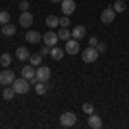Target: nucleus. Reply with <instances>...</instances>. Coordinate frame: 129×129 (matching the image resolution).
<instances>
[{"label": "nucleus", "mask_w": 129, "mask_h": 129, "mask_svg": "<svg viewBox=\"0 0 129 129\" xmlns=\"http://www.w3.org/2000/svg\"><path fill=\"white\" fill-rule=\"evenodd\" d=\"M12 88H14V91H16V95H24V93L29 91V79H26V78L14 79Z\"/></svg>", "instance_id": "f257e3e1"}, {"label": "nucleus", "mask_w": 129, "mask_h": 129, "mask_svg": "<svg viewBox=\"0 0 129 129\" xmlns=\"http://www.w3.org/2000/svg\"><path fill=\"white\" fill-rule=\"evenodd\" d=\"M76 114L74 112H64L62 115H60V126H64V127H72L74 124H76Z\"/></svg>", "instance_id": "f03ea898"}, {"label": "nucleus", "mask_w": 129, "mask_h": 129, "mask_svg": "<svg viewBox=\"0 0 129 129\" xmlns=\"http://www.w3.org/2000/svg\"><path fill=\"white\" fill-rule=\"evenodd\" d=\"M98 50L95 48V47H88V48L83 52V60L86 62V64H91V62H95V60L98 59Z\"/></svg>", "instance_id": "7ed1b4c3"}, {"label": "nucleus", "mask_w": 129, "mask_h": 129, "mask_svg": "<svg viewBox=\"0 0 129 129\" xmlns=\"http://www.w3.org/2000/svg\"><path fill=\"white\" fill-rule=\"evenodd\" d=\"M14 79H16V74H14L10 69H4L2 72H0V84L9 86V84L14 83Z\"/></svg>", "instance_id": "20e7f679"}, {"label": "nucleus", "mask_w": 129, "mask_h": 129, "mask_svg": "<svg viewBox=\"0 0 129 129\" xmlns=\"http://www.w3.org/2000/svg\"><path fill=\"white\" fill-rule=\"evenodd\" d=\"M36 79L41 81V83H47L50 79V67H47V66H38V69H36Z\"/></svg>", "instance_id": "39448f33"}, {"label": "nucleus", "mask_w": 129, "mask_h": 129, "mask_svg": "<svg viewBox=\"0 0 129 129\" xmlns=\"http://www.w3.org/2000/svg\"><path fill=\"white\" fill-rule=\"evenodd\" d=\"M100 19H102L103 24H110L112 21L115 19V10H114V7H109V9H103V10H102Z\"/></svg>", "instance_id": "423d86ee"}, {"label": "nucleus", "mask_w": 129, "mask_h": 129, "mask_svg": "<svg viewBox=\"0 0 129 129\" xmlns=\"http://www.w3.org/2000/svg\"><path fill=\"white\" fill-rule=\"evenodd\" d=\"M33 14L31 12H28V10H24V12H21L19 16V26L21 28H29L31 24H33Z\"/></svg>", "instance_id": "0eeeda50"}, {"label": "nucleus", "mask_w": 129, "mask_h": 129, "mask_svg": "<svg viewBox=\"0 0 129 129\" xmlns=\"http://www.w3.org/2000/svg\"><path fill=\"white\" fill-rule=\"evenodd\" d=\"M60 9L64 12V16H71L76 10V2L74 0H62L60 2Z\"/></svg>", "instance_id": "6e6552de"}, {"label": "nucleus", "mask_w": 129, "mask_h": 129, "mask_svg": "<svg viewBox=\"0 0 129 129\" xmlns=\"http://www.w3.org/2000/svg\"><path fill=\"white\" fill-rule=\"evenodd\" d=\"M43 43H45L47 47H55V45L59 43V35L53 33V31L45 33V35H43Z\"/></svg>", "instance_id": "1a4fd4ad"}, {"label": "nucleus", "mask_w": 129, "mask_h": 129, "mask_svg": "<svg viewBox=\"0 0 129 129\" xmlns=\"http://www.w3.org/2000/svg\"><path fill=\"white\" fill-rule=\"evenodd\" d=\"M66 53H69V55L79 53V43H78V40H74V38L67 40V43H66Z\"/></svg>", "instance_id": "9d476101"}, {"label": "nucleus", "mask_w": 129, "mask_h": 129, "mask_svg": "<svg viewBox=\"0 0 129 129\" xmlns=\"http://www.w3.org/2000/svg\"><path fill=\"white\" fill-rule=\"evenodd\" d=\"M86 36V28L84 26H74V29L71 31V38H74V40H78L79 41L81 38H84Z\"/></svg>", "instance_id": "9b49d317"}, {"label": "nucleus", "mask_w": 129, "mask_h": 129, "mask_svg": "<svg viewBox=\"0 0 129 129\" xmlns=\"http://www.w3.org/2000/svg\"><path fill=\"white\" fill-rule=\"evenodd\" d=\"M43 40V36H41V33H38V31H28L26 33V41L28 43H40V41Z\"/></svg>", "instance_id": "f8f14e48"}, {"label": "nucleus", "mask_w": 129, "mask_h": 129, "mask_svg": "<svg viewBox=\"0 0 129 129\" xmlns=\"http://www.w3.org/2000/svg\"><path fill=\"white\" fill-rule=\"evenodd\" d=\"M88 126H89V127H93V129H102L103 122H102V119H100L98 115L89 114V117H88Z\"/></svg>", "instance_id": "ddd939ff"}, {"label": "nucleus", "mask_w": 129, "mask_h": 129, "mask_svg": "<svg viewBox=\"0 0 129 129\" xmlns=\"http://www.w3.org/2000/svg\"><path fill=\"white\" fill-rule=\"evenodd\" d=\"M21 74H22V78H26V79H33L35 76H36V71H35V66H24L22 71H21Z\"/></svg>", "instance_id": "4468645a"}, {"label": "nucleus", "mask_w": 129, "mask_h": 129, "mask_svg": "<svg viewBox=\"0 0 129 129\" xmlns=\"http://www.w3.org/2000/svg\"><path fill=\"white\" fill-rule=\"evenodd\" d=\"M64 53H66V50H62L60 47H57V45L50 48V55H52L53 60H62L64 59Z\"/></svg>", "instance_id": "2eb2a0df"}, {"label": "nucleus", "mask_w": 129, "mask_h": 129, "mask_svg": "<svg viewBox=\"0 0 129 129\" xmlns=\"http://www.w3.org/2000/svg\"><path fill=\"white\" fill-rule=\"evenodd\" d=\"M29 50L26 48V47H17V50H16V57L19 60H28L29 59Z\"/></svg>", "instance_id": "dca6fc26"}, {"label": "nucleus", "mask_w": 129, "mask_h": 129, "mask_svg": "<svg viewBox=\"0 0 129 129\" xmlns=\"http://www.w3.org/2000/svg\"><path fill=\"white\" fill-rule=\"evenodd\" d=\"M14 33H16V26H14V24L7 22V24L2 26V35H4V36H12Z\"/></svg>", "instance_id": "f3484780"}, {"label": "nucleus", "mask_w": 129, "mask_h": 129, "mask_svg": "<svg viewBox=\"0 0 129 129\" xmlns=\"http://www.w3.org/2000/svg\"><path fill=\"white\" fill-rule=\"evenodd\" d=\"M45 24L48 26L50 29H53V28H57V26L60 24V21H59V17H57V16H48V17L45 19Z\"/></svg>", "instance_id": "a211bd4d"}, {"label": "nucleus", "mask_w": 129, "mask_h": 129, "mask_svg": "<svg viewBox=\"0 0 129 129\" xmlns=\"http://www.w3.org/2000/svg\"><path fill=\"white\" fill-rule=\"evenodd\" d=\"M41 59H43V55L41 53H33V55H29V64L31 66H35V67H38V66H41Z\"/></svg>", "instance_id": "6ab92c4d"}, {"label": "nucleus", "mask_w": 129, "mask_h": 129, "mask_svg": "<svg viewBox=\"0 0 129 129\" xmlns=\"http://www.w3.org/2000/svg\"><path fill=\"white\" fill-rule=\"evenodd\" d=\"M10 62H12L10 53H2V55H0V64H2V67H4V69H5V67H9Z\"/></svg>", "instance_id": "aec40b11"}, {"label": "nucleus", "mask_w": 129, "mask_h": 129, "mask_svg": "<svg viewBox=\"0 0 129 129\" xmlns=\"http://www.w3.org/2000/svg\"><path fill=\"white\" fill-rule=\"evenodd\" d=\"M47 83H41V81H38L36 84H35V91H36V95H45L47 93Z\"/></svg>", "instance_id": "412c9836"}, {"label": "nucleus", "mask_w": 129, "mask_h": 129, "mask_svg": "<svg viewBox=\"0 0 129 129\" xmlns=\"http://www.w3.org/2000/svg\"><path fill=\"white\" fill-rule=\"evenodd\" d=\"M2 95H4V100H12L16 96V91H14V88H7V86H5Z\"/></svg>", "instance_id": "4be33fe9"}, {"label": "nucleus", "mask_w": 129, "mask_h": 129, "mask_svg": "<svg viewBox=\"0 0 129 129\" xmlns=\"http://www.w3.org/2000/svg\"><path fill=\"white\" fill-rule=\"evenodd\" d=\"M7 22H10V14L7 10H0V24L4 26V24H7Z\"/></svg>", "instance_id": "5701e85b"}, {"label": "nucleus", "mask_w": 129, "mask_h": 129, "mask_svg": "<svg viewBox=\"0 0 129 129\" xmlns=\"http://www.w3.org/2000/svg\"><path fill=\"white\" fill-rule=\"evenodd\" d=\"M57 35H59V40H64V41H67L71 38V31L67 28H62L60 33H57Z\"/></svg>", "instance_id": "b1692460"}, {"label": "nucleus", "mask_w": 129, "mask_h": 129, "mask_svg": "<svg viewBox=\"0 0 129 129\" xmlns=\"http://www.w3.org/2000/svg\"><path fill=\"white\" fill-rule=\"evenodd\" d=\"M114 10H115V12H124V10H126V4H124V0H115V4H114Z\"/></svg>", "instance_id": "393cba45"}, {"label": "nucleus", "mask_w": 129, "mask_h": 129, "mask_svg": "<svg viewBox=\"0 0 129 129\" xmlns=\"http://www.w3.org/2000/svg\"><path fill=\"white\" fill-rule=\"evenodd\" d=\"M83 112H84L86 115L93 114V112H95V107H93V103H88V102H86V103L83 105Z\"/></svg>", "instance_id": "a878e982"}, {"label": "nucleus", "mask_w": 129, "mask_h": 129, "mask_svg": "<svg viewBox=\"0 0 129 129\" xmlns=\"http://www.w3.org/2000/svg\"><path fill=\"white\" fill-rule=\"evenodd\" d=\"M60 26H62V28H67V26H69L71 24V19H69V16H64V17H60Z\"/></svg>", "instance_id": "bb28decb"}, {"label": "nucleus", "mask_w": 129, "mask_h": 129, "mask_svg": "<svg viewBox=\"0 0 129 129\" xmlns=\"http://www.w3.org/2000/svg\"><path fill=\"white\" fill-rule=\"evenodd\" d=\"M19 9L22 10V12L29 9V4H28V0H22V2H21V4H19Z\"/></svg>", "instance_id": "cd10ccee"}, {"label": "nucleus", "mask_w": 129, "mask_h": 129, "mask_svg": "<svg viewBox=\"0 0 129 129\" xmlns=\"http://www.w3.org/2000/svg\"><path fill=\"white\" fill-rule=\"evenodd\" d=\"M50 48H52V47H47V45H45V47H41L40 53L43 55V57H45V55H48V53H50Z\"/></svg>", "instance_id": "c85d7f7f"}, {"label": "nucleus", "mask_w": 129, "mask_h": 129, "mask_svg": "<svg viewBox=\"0 0 129 129\" xmlns=\"http://www.w3.org/2000/svg\"><path fill=\"white\" fill-rule=\"evenodd\" d=\"M95 48L98 50V52H105V43H100V41H98V43H96V47H95Z\"/></svg>", "instance_id": "c756f323"}, {"label": "nucleus", "mask_w": 129, "mask_h": 129, "mask_svg": "<svg viewBox=\"0 0 129 129\" xmlns=\"http://www.w3.org/2000/svg\"><path fill=\"white\" fill-rule=\"evenodd\" d=\"M89 47H96V43H98V40H96V38H95V36H91V38H89Z\"/></svg>", "instance_id": "7c9ffc66"}, {"label": "nucleus", "mask_w": 129, "mask_h": 129, "mask_svg": "<svg viewBox=\"0 0 129 129\" xmlns=\"http://www.w3.org/2000/svg\"><path fill=\"white\" fill-rule=\"evenodd\" d=\"M50 2H53V4H57V2H62V0H50Z\"/></svg>", "instance_id": "2f4dec72"}]
</instances>
